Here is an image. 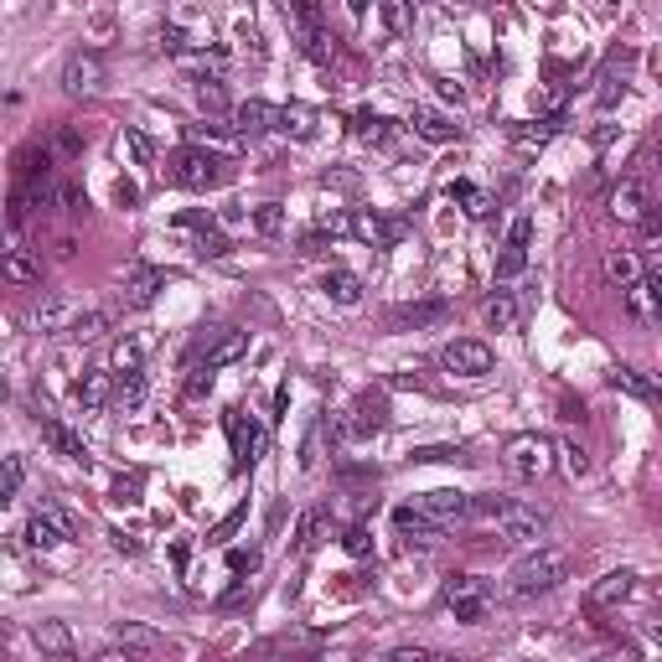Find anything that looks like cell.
Listing matches in <instances>:
<instances>
[{"label": "cell", "mask_w": 662, "mask_h": 662, "mask_svg": "<svg viewBox=\"0 0 662 662\" xmlns=\"http://www.w3.org/2000/svg\"><path fill=\"white\" fill-rule=\"evenodd\" d=\"M228 119H233V135H264V130H275V104L244 99V104L228 109Z\"/></svg>", "instance_id": "d6986e66"}, {"label": "cell", "mask_w": 662, "mask_h": 662, "mask_svg": "<svg viewBox=\"0 0 662 662\" xmlns=\"http://www.w3.org/2000/svg\"><path fill=\"white\" fill-rule=\"evenodd\" d=\"M114 399L125 404V409H140V399H145V373H119Z\"/></svg>", "instance_id": "b9f144b4"}, {"label": "cell", "mask_w": 662, "mask_h": 662, "mask_svg": "<svg viewBox=\"0 0 662 662\" xmlns=\"http://www.w3.org/2000/svg\"><path fill=\"white\" fill-rule=\"evenodd\" d=\"M11 637H16V626H11V621H6V616H0V647H6V642H11Z\"/></svg>", "instance_id": "be15d7a7"}, {"label": "cell", "mask_w": 662, "mask_h": 662, "mask_svg": "<svg viewBox=\"0 0 662 662\" xmlns=\"http://www.w3.org/2000/svg\"><path fill=\"white\" fill-rule=\"evenodd\" d=\"M114 202H119V207H140V187L119 176V182H114Z\"/></svg>", "instance_id": "db71d44e"}, {"label": "cell", "mask_w": 662, "mask_h": 662, "mask_svg": "<svg viewBox=\"0 0 662 662\" xmlns=\"http://www.w3.org/2000/svg\"><path fill=\"white\" fill-rule=\"evenodd\" d=\"M631 590H637V575L631 569H611V575H600L585 595L590 611H606V606H621V600H631Z\"/></svg>", "instance_id": "2e32d148"}, {"label": "cell", "mask_w": 662, "mask_h": 662, "mask_svg": "<svg viewBox=\"0 0 662 662\" xmlns=\"http://www.w3.org/2000/svg\"><path fill=\"white\" fill-rule=\"evenodd\" d=\"M347 419H352V435H378V430L388 425V399H383V388H363Z\"/></svg>", "instance_id": "e0dca14e"}, {"label": "cell", "mask_w": 662, "mask_h": 662, "mask_svg": "<svg viewBox=\"0 0 662 662\" xmlns=\"http://www.w3.org/2000/svg\"><path fill=\"white\" fill-rule=\"evenodd\" d=\"M223 425H228V445H233V471H254V461L264 456V430L244 409H228Z\"/></svg>", "instance_id": "ba28073f"}, {"label": "cell", "mask_w": 662, "mask_h": 662, "mask_svg": "<svg viewBox=\"0 0 662 662\" xmlns=\"http://www.w3.org/2000/svg\"><path fill=\"white\" fill-rule=\"evenodd\" d=\"M119 145L130 150V161H135V166H150V161H156V150H150V140H145L140 130H125V140H119Z\"/></svg>", "instance_id": "7dc6e473"}, {"label": "cell", "mask_w": 662, "mask_h": 662, "mask_svg": "<svg viewBox=\"0 0 662 662\" xmlns=\"http://www.w3.org/2000/svg\"><path fill=\"white\" fill-rule=\"evenodd\" d=\"M440 99H456V104H461V83H450V78H440Z\"/></svg>", "instance_id": "94428289"}, {"label": "cell", "mask_w": 662, "mask_h": 662, "mask_svg": "<svg viewBox=\"0 0 662 662\" xmlns=\"http://www.w3.org/2000/svg\"><path fill=\"white\" fill-rule=\"evenodd\" d=\"M47 150H52V161H73V156H83V130H78V125H57Z\"/></svg>", "instance_id": "74e56055"}, {"label": "cell", "mask_w": 662, "mask_h": 662, "mask_svg": "<svg viewBox=\"0 0 662 662\" xmlns=\"http://www.w3.org/2000/svg\"><path fill=\"white\" fill-rule=\"evenodd\" d=\"M347 233L357 238V244H368V249H394L399 238L409 233V223L404 218H383V213H352Z\"/></svg>", "instance_id": "30bf717a"}, {"label": "cell", "mask_w": 662, "mask_h": 662, "mask_svg": "<svg viewBox=\"0 0 662 662\" xmlns=\"http://www.w3.org/2000/svg\"><path fill=\"white\" fill-rule=\"evenodd\" d=\"M497 538L502 544H533L538 549V538L549 533V513H538V507H523V502H507L502 513L492 518Z\"/></svg>", "instance_id": "5b68a950"}, {"label": "cell", "mask_w": 662, "mask_h": 662, "mask_svg": "<svg viewBox=\"0 0 662 662\" xmlns=\"http://www.w3.org/2000/svg\"><path fill=\"white\" fill-rule=\"evenodd\" d=\"M176 228L192 233V254H202V259H223L228 254V238L218 233V223L207 218V213H182V218H176Z\"/></svg>", "instance_id": "5bb4252c"}, {"label": "cell", "mask_w": 662, "mask_h": 662, "mask_svg": "<svg viewBox=\"0 0 662 662\" xmlns=\"http://www.w3.org/2000/svg\"><path fill=\"white\" fill-rule=\"evenodd\" d=\"M352 135L368 140V145H383L388 135H394V119H378L373 109H357V114H352Z\"/></svg>", "instance_id": "d590c367"}, {"label": "cell", "mask_w": 662, "mask_h": 662, "mask_svg": "<svg viewBox=\"0 0 662 662\" xmlns=\"http://www.w3.org/2000/svg\"><path fill=\"white\" fill-rule=\"evenodd\" d=\"M21 481H26V456H6L0 461V502H16Z\"/></svg>", "instance_id": "60d3db41"}, {"label": "cell", "mask_w": 662, "mask_h": 662, "mask_svg": "<svg viewBox=\"0 0 662 662\" xmlns=\"http://www.w3.org/2000/svg\"><path fill=\"white\" fill-rule=\"evenodd\" d=\"M394 528H399V538H404V549H419V554H430L435 544H440V528L419 513V507H399L394 513Z\"/></svg>", "instance_id": "9a60e30c"}, {"label": "cell", "mask_w": 662, "mask_h": 662, "mask_svg": "<svg viewBox=\"0 0 662 662\" xmlns=\"http://www.w3.org/2000/svg\"><path fill=\"white\" fill-rule=\"evenodd\" d=\"M68 538H73V533H68L63 523H52L47 513H32V518H26V544H32V549H42V554L63 549Z\"/></svg>", "instance_id": "cb8c5ba5"}, {"label": "cell", "mask_w": 662, "mask_h": 662, "mask_svg": "<svg viewBox=\"0 0 662 662\" xmlns=\"http://www.w3.org/2000/svg\"><path fill=\"white\" fill-rule=\"evenodd\" d=\"M569 580V554L564 549H549V544H538L528 549L518 564H513V575H507V590H513L518 600H533V595H549Z\"/></svg>", "instance_id": "6da1fadb"}, {"label": "cell", "mask_w": 662, "mask_h": 662, "mask_svg": "<svg viewBox=\"0 0 662 662\" xmlns=\"http://www.w3.org/2000/svg\"><path fill=\"white\" fill-rule=\"evenodd\" d=\"M114 647H125V652H150V647H161V631L145 626V621H119V626H114Z\"/></svg>", "instance_id": "1f68e13d"}, {"label": "cell", "mask_w": 662, "mask_h": 662, "mask_svg": "<svg viewBox=\"0 0 662 662\" xmlns=\"http://www.w3.org/2000/svg\"><path fill=\"white\" fill-rule=\"evenodd\" d=\"M409 125H414L419 140H430V145H450V140H456V125H450L440 109H414V114H409Z\"/></svg>", "instance_id": "4316f807"}, {"label": "cell", "mask_w": 662, "mask_h": 662, "mask_svg": "<svg viewBox=\"0 0 662 662\" xmlns=\"http://www.w3.org/2000/svg\"><path fill=\"white\" fill-rule=\"evenodd\" d=\"M564 466L575 471V476L590 471V456H585V445H580V440H564Z\"/></svg>", "instance_id": "f907efd6"}, {"label": "cell", "mask_w": 662, "mask_h": 662, "mask_svg": "<svg viewBox=\"0 0 662 662\" xmlns=\"http://www.w3.org/2000/svg\"><path fill=\"white\" fill-rule=\"evenodd\" d=\"M414 507H419V513H425V518H430L440 533H445V528H456V523H471V497H466V492H456V487L425 492V497H419Z\"/></svg>", "instance_id": "9c48e42d"}, {"label": "cell", "mask_w": 662, "mask_h": 662, "mask_svg": "<svg viewBox=\"0 0 662 662\" xmlns=\"http://www.w3.org/2000/svg\"><path fill=\"white\" fill-rule=\"evenodd\" d=\"M104 331H109V311H83L78 326H73V337L78 342H94V337H104Z\"/></svg>", "instance_id": "f6af8a7d"}, {"label": "cell", "mask_w": 662, "mask_h": 662, "mask_svg": "<svg viewBox=\"0 0 662 662\" xmlns=\"http://www.w3.org/2000/svg\"><path fill=\"white\" fill-rule=\"evenodd\" d=\"M32 642H37V652L52 657V662H73V631H68L63 621H37V626H32Z\"/></svg>", "instance_id": "44dd1931"}, {"label": "cell", "mask_w": 662, "mask_h": 662, "mask_svg": "<svg viewBox=\"0 0 662 662\" xmlns=\"http://www.w3.org/2000/svg\"><path fill=\"white\" fill-rule=\"evenodd\" d=\"M528 244H533V218H518L513 228H507V244L497 254V285L518 280L523 269H528Z\"/></svg>", "instance_id": "7c38bea8"}, {"label": "cell", "mask_w": 662, "mask_h": 662, "mask_svg": "<svg viewBox=\"0 0 662 662\" xmlns=\"http://www.w3.org/2000/svg\"><path fill=\"white\" fill-rule=\"evenodd\" d=\"M321 533H326V513L316 507V513H306V518H300V533H295V544H300V549H316V544H321Z\"/></svg>", "instance_id": "bcb514c9"}, {"label": "cell", "mask_w": 662, "mask_h": 662, "mask_svg": "<svg viewBox=\"0 0 662 662\" xmlns=\"http://www.w3.org/2000/svg\"><path fill=\"white\" fill-rule=\"evenodd\" d=\"M435 652H425V647H399V652H388L383 662H430Z\"/></svg>", "instance_id": "9f6ffc18"}, {"label": "cell", "mask_w": 662, "mask_h": 662, "mask_svg": "<svg viewBox=\"0 0 662 662\" xmlns=\"http://www.w3.org/2000/svg\"><path fill=\"white\" fill-rule=\"evenodd\" d=\"M135 492H140V471H130V476L114 481V502H140Z\"/></svg>", "instance_id": "f5cc1de1"}, {"label": "cell", "mask_w": 662, "mask_h": 662, "mask_svg": "<svg viewBox=\"0 0 662 662\" xmlns=\"http://www.w3.org/2000/svg\"><path fill=\"white\" fill-rule=\"evenodd\" d=\"M11 399V383H6V373H0V404H6Z\"/></svg>", "instance_id": "e7e4bbea"}, {"label": "cell", "mask_w": 662, "mask_h": 662, "mask_svg": "<svg viewBox=\"0 0 662 662\" xmlns=\"http://www.w3.org/2000/svg\"><path fill=\"white\" fill-rule=\"evenodd\" d=\"M166 176H171V182L176 187H182V192H213V187H223L228 182V161L223 156H207V150H176V156H171V166H166Z\"/></svg>", "instance_id": "7a4b0ae2"}, {"label": "cell", "mask_w": 662, "mask_h": 662, "mask_svg": "<svg viewBox=\"0 0 662 662\" xmlns=\"http://www.w3.org/2000/svg\"><path fill=\"white\" fill-rule=\"evenodd\" d=\"M300 47H306V57H316V63L337 57V37H331L326 26H300Z\"/></svg>", "instance_id": "8d00e7d4"}, {"label": "cell", "mask_w": 662, "mask_h": 662, "mask_svg": "<svg viewBox=\"0 0 662 662\" xmlns=\"http://www.w3.org/2000/svg\"><path fill=\"white\" fill-rule=\"evenodd\" d=\"M197 104H202L207 114H223V109H228L223 83H218V78H202V83H197Z\"/></svg>", "instance_id": "ee69618b"}, {"label": "cell", "mask_w": 662, "mask_h": 662, "mask_svg": "<svg viewBox=\"0 0 662 662\" xmlns=\"http://www.w3.org/2000/svg\"><path fill=\"white\" fill-rule=\"evenodd\" d=\"M99 662H135V652H125V647H109V652H99Z\"/></svg>", "instance_id": "91938a15"}, {"label": "cell", "mask_w": 662, "mask_h": 662, "mask_svg": "<svg viewBox=\"0 0 662 662\" xmlns=\"http://www.w3.org/2000/svg\"><path fill=\"white\" fill-rule=\"evenodd\" d=\"M440 368L456 373V378H487L492 373V347L476 342V337H456L440 347Z\"/></svg>", "instance_id": "8992f818"}, {"label": "cell", "mask_w": 662, "mask_h": 662, "mask_svg": "<svg viewBox=\"0 0 662 662\" xmlns=\"http://www.w3.org/2000/svg\"><path fill=\"white\" fill-rule=\"evenodd\" d=\"M611 388H621V394L631 399H642V404H657V383L637 368H611Z\"/></svg>", "instance_id": "e575fe53"}, {"label": "cell", "mask_w": 662, "mask_h": 662, "mask_svg": "<svg viewBox=\"0 0 662 662\" xmlns=\"http://www.w3.org/2000/svg\"><path fill=\"white\" fill-rule=\"evenodd\" d=\"M518 316H523V306H518L513 290H497V295L487 300V326H492V331H513Z\"/></svg>", "instance_id": "836d02e7"}, {"label": "cell", "mask_w": 662, "mask_h": 662, "mask_svg": "<svg viewBox=\"0 0 662 662\" xmlns=\"http://www.w3.org/2000/svg\"><path fill=\"white\" fill-rule=\"evenodd\" d=\"M626 311L637 316L642 326L657 321V275H642L637 285H626Z\"/></svg>", "instance_id": "83f0119b"}, {"label": "cell", "mask_w": 662, "mask_h": 662, "mask_svg": "<svg viewBox=\"0 0 662 662\" xmlns=\"http://www.w3.org/2000/svg\"><path fill=\"white\" fill-rule=\"evenodd\" d=\"M342 544H347V554H357V559H363V554H373V538H368V528H363V523H357V528H347V538H342Z\"/></svg>", "instance_id": "816d5d0a"}, {"label": "cell", "mask_w": 662, "mask_h": 662, "mask_svg": "<svg viewBox=\"0 0 662 662\" xmlns=\"http://www.w3.org/2000/svg\"><path fill=\"white\" fill-rule=\"evenodd\" d=\"M606 280L621 285V290L637 285V280H642V254H637V249H611V254H606Z\"/></svg>", "instance_id": "f546056e"}, {"label": "cell", "mask_w": 662, "mask_h": 662, "mask_svg": "<svg viewBox=\"0 0 662 662\" xmlns=\"http://www.w3.org/2000/svg\"><path fill=\"white\" fill-rule=\"evenodd\" d=\"M78 316H83L78 300H68V295H42L37 311H32V326L42 331V337H57V331H73Z\"/></svg>", "instance_id": "4fadbf2b"}, {"label": "cell", "mask_w": 662, "mask_h": 662, "mask_svg": "<svg viewBox=\"0 0 662 662\" xmlns=\"http://www.w3.org/2000/svg\"><path fill=\"white\" fill-rule=\"evenodd\" d=\"M445 316H450L445 300H414V306H394V311H388L394 326H440Z\"/></svg>", "instance_id": "d4e9b609"}, {"label": "cell", "mask_w": 662, "mask_h": 662, "mask_svg": "<svg viewBox=\"0 0 662 662\" xmlns=\"http://www.w3.org/2000/svg\"><path fill=\"white\" fill-rule=\"evenodd\" d=\"M0 280L6 285H37L42 280V264L21 249H0Z\"/></svg>", "instance_id": "484cf974"}, {"label": "cell", "mask_w": 662, "mask_h": 662, "mask_svg": "<svg viewBox=\"0 0 662 662\" xmlns=\"http://www.w3.org/2000/svg\"><path fill=\"white\" fill-rule=\"evenodd\" d=\"M202 394H213V368L197 363V368L187 373V399H202Z\"/></svg>", "instance_id": "681fc988"}, {"label": "cell", "mask_w": 662, "mask_h": 662, "mask_svg": "<svg viewBox=\"0 0 662 662\" xmlns=\"http://www.w3.org/2000/svg\"><path fill=\"white\" fill-rule=\"evenodd\" d=\"M450 197H461L471 218H487V207H492V197L481 192V187H471V182H456V187H450Z\"/></svg>", "instance_id": "7bdbcfd3"}, {"label": "cell", "mask_w": 662, "mask_h": 662, "mask_svg": "<svg viewBox=\"0 0 662 662\" xmlns=\"http://www.w3.org/2000/svg\"><path fill=\"white\" fill-rule=\"evenodd\" d=\"M42 440L57 450V456H68V461H88L83 435H78V430H68V425H57V419H42Z\"/></svg>", "instance_id": "f1b7e54d"}, {"label": "cell", "mask_w": 662, "mask_h": 662, "mask_svg": "<svg viewBox=\"0 0 662 662\" xmlns=\"http://www.w3.org/2000/svg\"><path fill=\"white\" fill-rule=\"evenodd\" d=\"M176 275L171 269H156V264H135L130 269V280H125V290H119V300H125V311H140V306H150L166 285H171Z\"/></svg>", "instance_id": "8fae6325"}, {"label": "cell", "mask_w": 662, "mask_h": 662, "mask_svg": "<svg viewBox=\"0 0 662 662\" xmlns=\"http://www.w3.org/2000/svg\"><path fill=\"white\" fill-rule=\"evenodd\" d=\"M321 290H326V300H337V306H357V300H363V280H357L352 269H331L321 280Z\"/></svg>", "instance_id": "d6a6232c"}, {"label": "cell", "mask_w": 662, "mask_h": 662, "mask_svg": "<svg viewBox=\"0 0 662 662\" xmlns=\"http://www.w3.org/2000/svg\"><path fill=\"white\" fill-rule=\"evenodd\" d=\"M611 218L616 223H642L647 218V187L637 182V176H626V182L611 192Z\"/></svg>", "instance_id": "ffe728a7"}, {"label": "cell", "mask_w": 662, "mask_h": 662, "mask_svg": "<svg viewBox=\"0 0 662 662\" xmlns=\"http://www.w3.org/2000/svg\"><path fill=\"white\" fill-rule=\"evenodd\" d=\"M595 662H637V657H631V652L621 647V652H606V657H595Z\"/></svg>", "instance_id": "6125c7cd"}, {"label": "cell", "mask_w": 662, "mask_h": 662, "mask_svg": "<svg viewBox=\"0 0 662 662\" xmlns=\"http://www.w3.org/2000/svg\"><path fill=\"white\" fill-rule=\"evenodd\" d=\"M316 109H306V104H280L275 109V135H290V140H311L316 135Z\"/></svg>", "instance_id": "603a6c76"}, {"label": "cell", "mask_w": 662, "mask_h": 662, "mask_svg": "<svg viewBox=\"0 0 662 662\" xmlns=\"http://www.w3.org/2000/svg\"><path fill=\"white\" fill-rule=\"evenodd\" d=\"M502 466H507V476H518V481L549 476V466H554V440H549V435H538V430H523V435L507 440Z\"/></svg>", "instance_id": "277c9868"}, {"label": "cell", "mask_w": 662, "mask_h": 662, "mask_svg": "<svg viewBox=\"0 0 662 662\" xmlns=\"http://www.w3.org/2000/svg\"><path fill=\"white\" fill-rule=\"evenodd\" d=\"M440 600H445V611L456 616V621L476 626V621H487L497 590H492V580H481V575H450L445 590H440Z\"/></svg>", "instance_id": "3957f363"}, {"label": "cell", "mask_w": 662, "mask_h": 662, "mask_svg": "<svg viewBox=\"0 0 662 662\" xmlns=\"http://www.w3.org/2000/svg\"><path fill=\"white\" fill-rule=\"evenodd\" d=\"M383 21L394 26V32H404V26H409V11H404V6H383Z\"/></svg>", "instance_id": "6f0895ef"}, {"label": "cell", "mask_w": 662, "mask_h": 662, "mask_svg": "<svg viewBox=\"0 0 662 662\" xmlns=\"http://www.w3.org/2000/svg\"><path fill=\"white\" fill-rule=\"evenodd\" d=\"M140 357H145V342L119 337V342H114V357H109V368H114V373H140Z\"/></svg>", "instance_id": "ab89813d"}, {"label": "cell", "mask_w": 662, "mask_h": 662, "mask_svg": "<svg viewBox=\"0 0 662 662\" xmlns=\"http://www.w3.org/2000/svg\"><path fill=\"white\" fill-rule=\"evenodd\" d=\"M57 202H63L68 213H83V207H88V197H83L78 187H57Z\"/></svg>", "instance_id": "11a10c76"}, {"label": "cell", "mask_w": 662, "mask_h": 662, "mask_svg": "<svg viewBox=\"0 0 662 662\" xmlns=\"http://www.w3.org/2000/svg\"><path fill=\"white\" fill-rule=\"evenodd\" d=\"M228 564L238 569V575H244V569H254V564H259V554H244V549H233V554H228Z\"/></svg>", "instance_id": "680465c9"}, {"label": "cell", "mask_w": 662, "mask_h": 662, "mask_svg": "<svg viewBox=\"0 0 662 662\" xmlns=\"http://www.w3.org/2000/svg\"><path fill=\"white\" fill-rule=\"evenodd\" d=\"M249 228H254L259 238H280V233H285V207H280V202H264V207H254Z\"/></svg>", "instance_id": "f35d334b"}, {"label": "cell", "mask_w": 662, "mask_h": 662, "mask_svg": "<svg viewBox=\"0 0 662 662\" xmlns=\"http://www.w3.org/2000/svg\"><path fill=\"white\" fill-rule=\"evenodd\" d=\"M99 88H104V57L94 47L68 52V63H63V94L88 99V94H99Z\"/></svg>", "instance_id": "52a82bcc"}, {"label": "cell", "mask_w": 662, "mask_h": 662, "mask_svg": "<svg viewBox=\"0 0 662 662\" xmlns=\"http://www.w3.org/2000/svg\"><path fill=\"white\" fill-rule=\"evenodd\" d=\"M109 394H114V388H109V368H88V373L73 383V399H78L83 414H99V409L109 404Z\"/></svg>", "instance_id": "7402d4cb"}, {"label": "cell", "mask_w": 662, "mask_h": 662, "mask_svg": "<svg viewBox=\"0 0 662 662\" xmlns=\"http://www.w3.org/2000/svg\"><path fill=\"white\" fill-rule=\"evenodd\" d=\"M192 150H207V156H223V150H238V135L223 125H187Z\"/></svg>", "instance_id": "4dcf8cb0"}, {"label": "cell", "mask_w": 662, "mask_h": 662, "mask_svg": "<svg viewBox=\"0 0 662 662\" xmlns=\"http://www.w3.org/2000/svg\"><path fill=\"white\" fill-rule=\"evenodd\" d=\"M238 357H249V331H218V337L213 342H207V352H202V368H233L238 363Z\"/></svg>", "instance_id": "ac0fdd59"}, {"label": "cell", "mask_w": 662, "mask_h": 662, "mask_svg": "<svg viewBox=\"0 0 662 662\" xmlns=\"http://www.w3.org/2000/svg\"><path fill=\"white\" fill-rule=\"evenodd\" d=\"M621 94H626V83H621L616 73H606V78H600V88H595V104H600V109H616Z\"/></svg>", "instance_id": "c3c4849f"}]
</instances>
